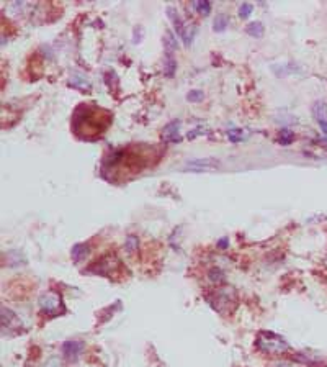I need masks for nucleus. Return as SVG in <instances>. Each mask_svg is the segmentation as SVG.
<instances>
[{"instance_id": "obj_18", "label": "nucleus", "mask_w": 327, "mask_h": 367, "mask_svg": "<svg viewBox=\"0 0 327 367\" xmlns=\"http://www.w3.org/2000/svg\"><path fill=\"white\" fill-rule=\"evenodd\" d=\"M125 248H126V251H128L129 254L134 253L136 249H138V236L129 234V236L126 238V241H125Z\"/></svg>"}, {"instance_id": "obj_15", "label": "nucleus", "mask_w": 327, "mask_h": 367, "mask_svg": "<svg viewBox=\"0 0 327 367\" xmlns=\"http://www.w3.org/2000/svg\"><path fill=\"white\" fill-rule=\"evenodd\" d=\"M247 33L251 36H255V38H260L263 35V25L260 22H253L251 25L247 27Z\"/></svg>"}, {"instance_id": "obj_21", "label": "nucleus", "mask_w": 327, "mask_h": 367, "mask_svg": "<svg viewBox=\"0 0 327 367\" xmlns=\"http://www.w3.org/2000/svg\"><path fill=\"white\" fill-rule=\"evenodd\" d=\"M227 136H229V140L232 141V143H239V141L242 140V130H229L227 131Z\"/></svg>"}, {"instance_id": "obj_2", "label": "nucleus", "mask_w": 327, "mask_h": 367, "mask_svg": "<svg viewBox=\"0 0 327 367\" xmlns=\"http://www.w3.org/2000/svg\"><path fill=\"white\" fill-rule=\"evenodd\" d=\"M40 308L43 313H46V315H51L54 316L57 315L59 311H62V298L57 292H52V290H48L45 293H41L40 297Z\"/></svg>"}, {"instance_id": "obj_13", "label": "nucleus", "mask_w": 327, "mask_h": 367, "mask_svg": "<svg viewBox=\"0 0 327 367\" xmlns=\"http://www.w3.org/2000/svg\"><path fill=\"white\" fill-rule=\"evenodd\" d=\"M227 23H229V20H227V15H226V13H219V15H216V18H214V22H213L214 31H223V30H226Z\"/></svg>"}, {"instance_id": "obj_25", "label": "nucleus", "mask_w": 327, "mask_h": 367, "mask_svg": "<svg viewBox=\"0 0 327 367\" xmlns=\"http://www.w3.org/2000/svg\"><path fill=\"white\" fill-rule=\"evenodd\" d=\"M218 246H219V248H226V246H227V238H223V239H219Z\"/></svg>"}, {"instance_id": "obj_24", "label": "nucleus", "mask_w": 327, "mask_h": 367, "mask_svg": "<svg viewBox=\"0 0 327 367\" xmlns=\"http://www.w3.org/2000/svg\"><path fill=\"white\" fill-rule=\"evenodd\" d=\"M45 367H61V362L59 359H56V357H52V359H50L45 364Z\"/></svg>"}, {"instance_id": "obj_3", "label": "nucleus", "mask_w": 327, "mask_h": 367, "mask_svg": "<svg viewBox=\"0 0 327 367\" xmlns=\"http://www.w3.org/2000/svg\"><path fill=\"white\" fill-rule=\"evenodd\" d=\"M236 300V293H234V290L231 287H226V288H221V290L216 292V295H214V300L211 302L213 307L216 308L218 311L223 313V305H229V302H234Z\"/></svg>"}, {"instance_id": "obj_19", "label": "nucleus", "mask_w": 327, "mask_h": 367, "mask_svg": "<svg viewBox=\"0 0 327 367\" xmlns=\"http://www.w3.org/2000/svg\"><path fill=\"white\" fill-rule=\"evenodd\" d=\"M193 7L197 8L198 13H201V15H209V12H211V3L206 2V0H203V2H195Z\"/></svg>"}, {"instance_id": "obj_17", "label": "nucleus", "mask_w": 327, "mask_h": 367, "mask_svg": "<svg viewBox=\"0 0 327 367\" xmlns=\"http://www.w3.org/2000/svg\"><path fill=\"white\" fill-rule=\"evenodd\" d=\"M208 277H209V281H211L213 283H223L224 281H226V277H224V274L219 271V269H211V271L208 272Z\"/></svg>"}, {"instance_id": "obj_11", "label": "nucleus", "mask_w": 327, "mask_h": 367, "mask_svg": "<svg viewBox=\"0 0 327 367\" xmlns=\"http://www.w3.org/2000/svg\"><path fill=\"white\" fill-rule=\"evenodd\" d=\"M87 254H89V244L79 243L72 248V259H74L75 262H80L82 259H85Z\"/></svg>"}, {"instance_id": "obj_23", "label": "nucleus", "mask_w": 327, "mask_h": 367, "mask_svg": "<svg viewBox=\"0 0 327 367\" xmlns=\"http://www.w3.org/2000/svg\"><path fill=\"white\" fill-rule=\"evenodd\" d=\"M187 99L190 102H200L203 99V90H192L190 94L187 95Z\"/></svg>"}, {"instance_id": "obj_14", "label": "nucleus", "mask_w": 327, "mask_h": 367, "mask_svg": "<svg viewBox=\"0 0 327 367\" xmlns=\"http://www.w3.org/2000/svg\"><path fill=\"white\" fill-rule=\"evenodd\" d=\"M175 67H177V62H175L172 53H167V59H165V64H164V72L165 76L172 77L174 72H175Z\"/></svg>"}, {"instance_id": "obj_5", "label": "nucleus", "mask_w": 327, "mask_h": 367, "mask_svg": "<svg viewBox=\"0 0 327 367\" xmlns=\"http://www.w3.org/2000/svg\"><path fill=\"white\" fill-rule=\"evenodd\" d=\"M82 351H84V342L82 341L71 339V341H66L64 344H62V354H64L66 359H69V361H75L77 357L82 354Z\"/></svg>"}, {"instance_id": "obj_20", "label": "nucleus", "mask_w": 327, "mask_h": 367, "mask_svg": "<svg viewBox=\"0 0 327 367\" xmlns=\"http://www.w3.org/2000/svg\"><path fill=\"white\" fill-rule=\"evenodd\" d=\"M293 140H295V135H293V131H290V130H281L280 131V143L283 146L291 144Z\"/></svg>"}, {"instance_id": "obj_22", "label": "nucleus", "mask_w": 327, "mask_h": 367, "mask_svg": "<svg viewBox=\"0 0 327 367\" xmlns=\"http://www.w3.org/2000/svg\"><path fill=\"white\" fill-rule=\"evenodd\" d=\"M251 13H252V5H251V3H242V5L239 7V17H241V18H247Z\"/></svg>"}, {"instance_id": "obj_4", "label": "nucleus", "mask_w": 327, "mask_h": 367, "mask_svg": "<svg viewBox=\"0 0 327 367\" xmlns=\"http://www.w3.org/2000/svg\"><path fill=\"white\" fill-rule=\"evenodd\" d=\"M116 257L115 256H105L103 259H100L99 262L94 264L89 271L94 274H99V276H108V274L113 271V267L116 266Z\"/></svg>"}, {"instance_id": "obj_7", "label": "nucleus", "mask_w": 327, "mask_h": 367, "mask_svg": "<svg viewBox=\"0 0 327 367\" xmlns=\"http://www.w3.org/2000/svg\"><path fill=\"white\" fill-rule=\"evenodd\" d=\"M312 113H314L317 123L321 126L322 133L327 135V112H326L324 102H316L314 107H312Z\"/></svg>"}, {"instance_id": "obj_12", "label": "nucleus", "mask_w": 327, "mask_h": 367, "mask_svg": "<svg viewBox=\"0 0 327 367\" xmlns=\"http://www.w3.org/2000/svg\"><path fill=\"white\" fill-rule=\"evenodd\" d=\"M71 85L77 87V89H90V82L87 81V77L82 76V74H72L71 76Z\"/></svg>"}, {"instance_id": "obj_6", "label": "nucleus", "mask_w": 327, "mask_h": 367, "mask_svg": "<svg viewBox=\"0 0 327 367\" xmlns=\"http://www.w3.org/2000/svg\"><path fill=\"white\" fill-rule=\"evenodd\" d=\"M2 328H3V331H12V330H15V331H18L22 328V321H20V318H18L15 313H13L12 310H8V308H5L3 307L2 308Z\"/></svg>"}, {"instance_id": "obj_8", "label": "nucleus", "mask_w": 327, "mask_h": 367, "mask_svg": "<svg viewBox=\"0 0 327 367\" xmlns=\"http://www.w3.org/2000/svg\"><path fill=\"white\" fill-rule=\"evenodd\" d=\"M178 128H180V121L178 120H174L170 121L164 126V140L165 141H170V143H178L180 138H178Z\"/></svg>"}, {"instance_id": "obj_9", "label": "nucleus", "mask_w": 327, "mask_h": 367, "mask_svg": "<svg viewBox=\"0 0 327 367\" xmlns=\"http://www.w3.org/2000/svg\"><path fill=\"white\" fill-rule=\"evenodd\" d=\"M167 15H169V18L170 20L174 22V25H175V30H177V35L180 36V38H183L185 36V33H187V25H185V22L182 20V17L178 15V12L175 10L174 7H169L167 8Z\"/></svg>"}, {"instance_id": "obj_10", "label": "nucleus", "mask_w": 327, "mask_h": 367, "mask_svg": "<svg viewBox=\"0 0 327 367\" xmlns=\"http://www.w3.org/2000/svg\"><path fill=\"white\" fill-rule=\"evenodd\" d=\"M219 163L214 159H195V161H190V163H187V168L197 170V172H200V170H208V169H214L218 168Z\"/></svg>"}, {"instance_id": "obj_16", "label": "nucleus", "mask_w": 327, "mask_h": 367, "mask_svg": "<svg viewBox=\"0 0 327 367\" xmlns=\"http://www.w3.org/2000/svg\"><path fill=\"white\" fill-rule=\"evenodd\" d=\"M164 45H165V48H167V53H172V51H175L177 50V40H175V36H174V33L172 31H167L165 33V40H164Z\"/></svg>"}, {"instance_id": "obj_1", "label": "nucleus", "mask_w": 327, "mask_h": 367, "mask_svg": "<svg viewBox=\"0 0 327 367\" xmlns=\"http://www.w3.org/2000/svg\"><path fill=\"white\" fill-rule=\"evenodd\" d=\"M257 347L265 354H283L290 349L288 342L283 339L281 336L275 335V333H268V331H262L258 333L257 341H255Z\"/></svg>"}]
</instances>
